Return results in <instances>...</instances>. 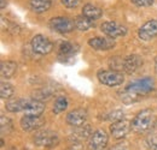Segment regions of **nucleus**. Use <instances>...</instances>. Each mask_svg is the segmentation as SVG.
Masks as SVG:
<instances>
[{"label": "nucleus", "mask_w": 157, "mask_h": 150, "mask_svg": "<svg viewBox=\"0 0 157 150\" xmlns=\"http://www.w3.org/2000/svg\"><path fill=\"white\" fill-rule=\"evenodd\" d=\"M108 141H109L108 133L104 130L99 129L91 134L90 141H88V145L92 150H103L108 145Z\"/></svg>", "instance_id": "obj_12"}, {"label": "nucleus", "mask_w": 157, "mask_h": 150, "mask_svg": "<svg viewBox=\"0 0 157 150\" xmlns=\"http://www.w3.org/2000/svg\"><path fill=\"white\" fill-rule=\"evenodd\" d=\"M85 17L92 19V20H97L103 16V10L98 7L97 5H93V4H86L83 7H82V13Z\"/></svg>", "instance_id": "obj_19"}, {"label": "nucleus", "mask_w": 157, "mask_h": 150, "mask_svg": "<svg viewBox=\"0 0 157 150\" xmlns=\"http://www.w3.org/2000/svg\"><path fill=\"white\" fill-rule=\"evenodd\" d=\"M52 6V0H29V7L35 13L47 12Z\"/></svg>", "instance_id": "obj_20"}, {"label": "nucleus", "mask_w": 157, "mask_h": 150, "mask_svg": "<svg viewBox=\"0 0 157 150\" xmlns=\"http://www.w3.org/2000/svg\"><path fill=\"white\" fill-rule=\"evenodd\" d=\"M131 130H132V121H128L126 119L113 123L110 125V133L115 139L124 138L131 132Z\"/></svg>", "instance_id": "obj_10"}, {"label": "nucleus", "mask_w": 157, "mask_h": 150, "mask_svg": "<svg viewBox=\"0 0 157 150\" xmlns=\"http://www.w3.org/2000/svg\"><path fill=\"white\" fill-rule=\"evenodd\" d=\"M157 126V116L149 108L138 113L132 120V131L136 133H150Z\"/></svg>", "instance_id": "obj_1"}, {"label": "nucleus", "mask_w": 157, "mask_h": 150, "mask_svg": "<svg viewBox=\"0 0 157 150\" xmlns=\"http://www.w3.org/2000/svg\"><path fill=\"white\" fill-rule=\"evenodd\" d=\"M15 94L13 85L6 82H1L0 84V96L1 98H10L12 95Z\"/></svg>", "instance_id": "obj_27"}, {"label": "nucleus", "mask_w": 157, "mask_h": 150, "mask_svg": "<svg viewBox=\"0 0 157 150\" xmlns=\"http://www.w3.org/2000/svg\"><path fill=\"white\" fill-rule=\"evenodd\" d=\"M122 119H124V113L121 109H115L113 112L108 113L105 116V120H109L111 123H116V121H120Z\"/></svg>", "instance_id": "obj_29"}, {"label": "nucleus", "mask_w": 157, "mask_h": 150, "mask_svg": "<svg viewBox=\"0 0 157 150\" xmlns=\"http://www.w3.org/2000/svg\"><path fill=\"white\" fill-rule=\"evenodd\" d=\"M88 46L96 51H109L115 47V38L96 36L88 40Z\"/></svg>", "instance_id": "obj_14"}, {"label": "nucleus", "mask_w": 157, "mask_h": 150, "mask_svg": "<svg viewBox=\"0 0 157 150\" xmlns=\"http://www.w3.org/2000/svg\"><path fill=\"white\" fill-rule=\"evenodd\" d=\"M53 94V91L51 90V89H48V88H42V89H39V90H35L33 94H32V98H34V100H38V101H46V100H48L51 96Z\"/></svg>", "instance_id": "obj_26"}, {"label": "nucleus", "mask_w": 157, "mask_h": 150, "mask_svg": "<svg viewBox=\"0 0 157 150\" xmlns=\"http://www.w3.org/2000/svg\"><path fill=\"white\" fill-rule=\"evenodd\" d=\"M100 31L108 38H122L127 34V28L115 20H106L100 24Z\"/></svg>", "instance_id": "obj_3"}, {"label": "nucleus", "mask_w": 157, "mask_h": 150, "mask_svg": "<svg viewBox=\"0 0 157 150\" xmlns=\"http://www.w3.org/2000/svg\"><path fill=\"white\" fill-rule=\"evenodd\" d=\"M86 120H87V111L85 108L73 109L68 113V115L65 118L67 124L73 127H78V126L83 125L86 123Z\"/></svg>", "instance_id": "obj_13"}, {"label": "nucleus", "mask_w": 157, "mask_h": 150, "mask_svg": "<svg viewBox=\"0 0 157 150\" xmlns=\"http://www.w3.org/2000/svg\"><path fill=\"white\" fill-rule=\"evenodd\" d=\"M30 45H32L33 52H35L36 54H40V55L48 54L53 51V42L47 36L41 35V34H38L32 38Z\"/></svg>", "instance_id": "obj_5"}, {"label": "nucleus", "mask_w": 157, "mask_h": 150, "mask_svg": "<svg viewBox=\"0 0 157 150\" xmlns=\"http://www.w3.org/2000/svg\"><path fill=\"white\" fill-rule=\"evenodd\" d=\"M45 111V103L34 100V98H25V105H24V114L29 115H41Z\"/></svg>", "instance_id": "obj_17"}, {"label": "nucleus", "mask_w": 157, "mask_h": 150, "mask_svg": "<svg viewBox=\"0 0 157 150\" xmlns=\"http://www.w3.org/2000/svg\"><path fill=\"white\" fill-rule=\"evenodd\" d=\"M143 65V59L141 56L137 55V54H132L124 58L123 60V71L128 75L134 73L136 71L139 70V67Z\"/></svg>", "instance_id": "obj_16"}, {"label": "nucleus", "mask_w": 157, "mask_h": 150, "mask_svg": "<svg viewBox=\"0 0 157 150\" xmlns=\"http://www.w3.org/2000/svg\"><path fill=\"white\" fill-rule=\"evenodd\" d=\"M0 129H1V134H9L13 130V123L9 116L1 115L0 116Z\"/></svg>", "instance_id": "obj_25"}, {"label": "nucleus", "mask_w": 157, "mask_h": 150, "mask_svg": "<svg viewBox=\"0 0 157 150\" xmlns=\"http://www.w3.org/2000/svg\"><path fill=\"white\" fill-rule=\"evenodd\" d=\"M60 2L67 9H76L78 5L82 2V0H60Z\"/></svg>", "instance_id": "obj_31"}, {"label": "nucleus", "mask_w": 157, "mask_h": 150, "mask_svg": "<svg viewBox=\"0 0 157 150\" xmlns=\"http://www.w3.org/2000/svg\"><path fill=\"white\" fill-rule=\"evenodd\" d=\"M68 98H67V96H64V95H60L58 96L57 98H56V101H55V105H53V113L55 114H60V113H63L67 108H68Z\"/></svg>", "instance_id": "obj_23"}, {"label": "nucleus", "mask_w": 157, "mask_h": 150, "mask_svg": "<svg viewBox=\"0 0 157 150\" xmlns=\"http://www.w3.org/2000/svg\"><path fill=\"white\" fill-rule=\"evenodd\" d=\"M155 70H156V73H157V56L155 58Z\"/></svg>", "instance_id": "obj_35"}, {"label": "nucleus", "mask_w": 157, "mask_h": 150, "mask_svg": "<svg viewBox=\"0 0 157 150\" xmlns=\"http://www.w3.org/2000/svg\"><path fill=\"white\" fill-rule=\"evenodd\" d=\"M138 36L141 41H151L157 36V19H150L144 23L139 30Z\"/></svg>", "instance_id": "obj_11"}, {"label": "nucleus", "mask_w": 157, "mask_h": 150, "mask_svg": "<svg viewBox=\"0 0 157 150\" xmlns=\"http://www.w3.org/2000/svg\"><path fill=\"white\" fill-rule=\"evenodd\" d=\"M154 87H155L154 79L151 77H145V78H141V79H138V80L129 83L126 87V89L131 90V91H134V93H137L139 95H144L152 91Z\"/></svg>", "instance_id": "obj_6"}, {"label": "nucleus", "mask_w": 157, "mask_h": 150, "mask_svg": "<svg viewBox=\"0 0 157 150\" xmlns=\"http://www.w3.org/2000/svg\"><path fill=\"white\" fill-rule=\"evenodd\" d=\"M132 2L138 7H149L154 4V0H132Z\"/></svg>", "instance_id": "obj_32"}, {"label": "nucleus", "mask_w": 157, "mask_h": 150, "mask_svg": "<svg viewBox=\"0 0 157 150\" xmlns=\"http://www.w3.org/2000/svg\"><path fill=\"white\" fill-rule=\"evenodd\" d=\"M74 22H75V28L78 30H80V31H82V33L88 31V30H91L94 27V20L85 17L83 15L76 16L75 19H74Z\"/></svg>", "instance_id": "obj_21"}, {"label": "nucleus", "mask_w": 157, "mask_h": 150, "mask_svg": "<svg viewBox=\"0 0 157 150\" xmlns=\"http://www.w3.org/2000/svg\"><path fill=\"white\" fill-rule=\"evenodd\" d=\"M17 71V64L12 60H5L0 64V75L2 79H10L12 78Z\"/></svg>", "instance_id": "obj_18"}, {"label": "nucleus", "mask_w": 157, "mask_h": 150, "mask_svg": "<svg viewBox=\"0 0 157 150\" xmlns=\"http://www.w3.org/2000/svg\"><path fill=\"white\" fill-rule=\"evenodd\" d=\"M120 98L122 100L123 103L126 105H129V103H133V102H137L139 100V94L134 93V91H131V90H127L126 88L120 93Z\"/></svg>", "instance_id": "obj_24"}, {"label": "nucleus", "mask_w": 157, "mask_h": 150, "mask_svg": "<svg viewBox=\"0 0 157 150\" xmlns=\"http://www.w3.org/2000/svg\"><path fill=\"white\" fill-rule=\"evenodd\" d=\"M110 150H128V144L126 142H121V143H117L116 145H114Z\"/></svg>", "instance_id": "obj_33"}, {"label": "nucleus", "mask_w": 157, "mask_h": 150, "mask_svg": "<svg viewBox=\"0 0 157 150\" xmlns=\"http://www.w3.org/2000/svg\"><path fill=\"white\" fill-rule=\"evenodd\" d=\"M0 1H1V4H0V9L4 10V9L6 7V5H7V1H6V0H0Z\"/></svg>", "instance_id": "obj_34"}, {"label": "nucleus", "mask_w": 157, "mask_h": 150, "mask_svg": "<svg viewBox=\"0 0 157 150\" xmlns=\"http://www.w3.org/2000/svg\"><path fill=\"white\" fill-rule=\"evenodd\" d=\"M48 27L59 34H68L74 31L75 28V22L69 17H53L50 19Z\"/></svg>", "instance_id": "obj_4"}, {"label": "nucleus", "mask_w": 157, "mask_h": 150, "mask_svg": "<svg viewBox=\"0 0 157 150\" xmlns=\"http://www.w3.org/2000/svg\"><path fill=\"white\" fill-rule=\"evenodd\" d=\"M21 127L23 131L33 132L38 131L45 125V120L41 115H29V114H24L22 116L20 121Z\"/></svg>", "instance_id": "obj_7"}, {"label": "nucleus", "mask_w": 157, "mask_h": 150, "mask_svg": "<svg viewBox=\"0 0 157 150\" xmlns=\"http://www.w3.org/2000/svg\"><path fill=\"white\" fill-rule=\"evenodd\" d=\"M92 133L93 132H92L91 126L87 125V124H83L81 126L75 127V130L71 132V134H70L69 138H70L71 143H82L85 139L90 138Z\"/></svg>", "instance_id": "obj_15"}, {"label": "nucleus", "mask_w": 157, "mask_h": 150, "mask_svg": "<svg viewBox=\"0 0 157 150\" xmlns=\"http://www.w3.org/2000/svg\"><path fill=\"white\" fill-rule=\"evenodd\" d=\"M34 142L39 147H55L59 143V137L56 132L47 130L36 133V136L34 137Z\"/></svg>", "instance_id": "obj_9"}, {"label": "nucleus", "mask_w": 157, "mask_h": 150, "mask_svg": "<svg viewBox=\"0 0 157 150\" xmlns=\"http://www.w3.org/2000/svg\"><path fill=\"white\" fill-rule=\"evenodd\" d=\"M145 143L150 150H157V132H150L145 138Z\"/></svg>", "instance_id": "obj_30"}, {"label": "nucleus", "mask_w": 157, "mask_h": 150, "mask_svg": "<svg viewBox=\"0 0 157 150\" xmlns=\"http://www.w3.org/2000/svg\"><path fill=\"white\" fill-rule=\"evenodd\" d=\"M97 77H98V80L106 85V87H118L121 84H123L124 82V77H123V73L121 71H116V70H100L97 73Z\"/></svg>", "instance_id": "obj_2"}, {"label": "nucleus", "mask_w": 157, "mask_h": 150, "mask_svg": "<svg viewBox=\"0 0 157 150\" xmlns=\"http://www.w3.org/2000/svg\"><path fill=\"white\" fill-rule=\"evenodd\" d=\"M80 51V46L75 42L63 41L58 47V59L62 62H67L68 59H74Z\"/></svg>", "instance_id": "obj_8"}, {"label": "nucleus", "mask_w": 157, "mask_h": 150, "mask_svg": "<svg viewBox=\"0 0 157 150\" xmlns=\"http://www.w3.org/2000/svg\"><path fill=\"white\" fill-rule=\"evenodd\" d=\"M24 105H25V98H16V100H10L9 102H6L5 108L7 112L18 113L23 112Z\"/></svg>", "instance_id": "obj_22"}, {"label": "nucleus", "mask_w": 157, "mask_h": 150, "mask_svg": "<svg viewBox=\"0 0 157 150\" xmlns=\"http://www.w3.org/2000/svg\"><path fill=\"white\" fill-rule=\"evenodd\" d=\"M123 60L124 58H120V56H113L109 60V66L111 70H116V71H122L123 70Z\"/></svg>", "instance_id": "obj_28"}]
</instances>
